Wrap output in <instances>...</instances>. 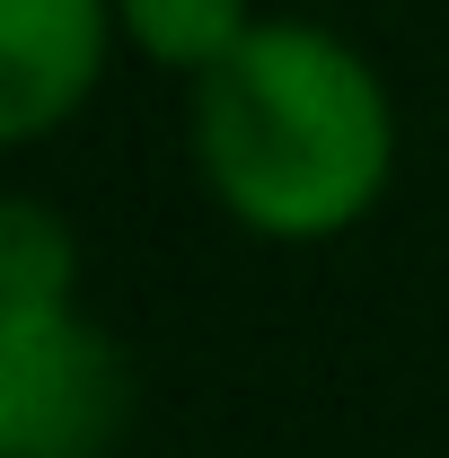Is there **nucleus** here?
<instances>
[{
  "mask_svg": "<svg viewBox=\"0 0 449 458\" xmlns=\"http://www.w3.org/2000/svg\"><path fill=\"white\" fill-rule=\"evenodd\" d=\"M396 89L318 18H256V36L185 80V159L256 247H335L396 185Z\"/></svg>",
  "mask_w": 449,
  "mask_h": 458,
  "instance_id": "1",
  "label": "nucleus"
},
{
  "mask_svg": "<svg viewBox=\"0 0 449 458\" xmlns=\"http://www.w3.org/2000/svg\"><path fill=\"white\" fill-rule=\"evenodd\" d=\"M132 352L80 309V238L45 194L0 203V458H114Z\"/></svg>",
  "mask_w": 449,
  "mask_h": 458,
  "instance_id": "2",
  "label": "nucleus"
},
{
  "mask_svg": "<svg viewBox=\"0 0 449 458\" xmlns=\"http://www.w3.org/2000/svg\"><path fill=\"white\" fill-rule=\"evenodd\" d=\"M123 54L114 0H0V141H54L97 106Z\"/></svg>",
  "mask_w": 449,
  "mask_h": 458,
  "instance_id": "3",
  "label": "nucleus"
},
{
  "mask_svg": "<svg viewBox=\"0 0 449 458\" xmlns=\"http://www.w3.org/2000/svg\"><path fill=\"white\" fill-rule=\"evenodd\" d=\"M123 54H141L168 80H203L256 36V0H114Z\"/></svg>",
  "mask_w": 449,
  "mask_h": 458,
  "instance_id": "4",
  "label": "nucleus"
}]
</instances>
